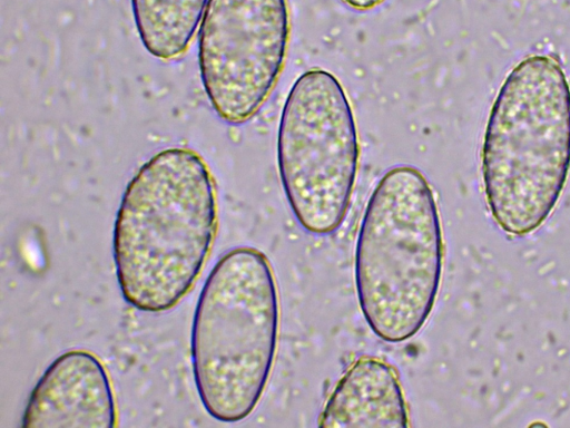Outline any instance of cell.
I'll list each match as a JSON object with an SVG mask.
<instances>
[{
	"label": "cell",
	"mask_w": 570,
	"mask_h": 428,
	"mask_svg": "<svg viewBox=\"0 0 570 428\" xmlns=\"http://www.w3.org/2000/svg\"><path fill=\"white\" fill-rule=\"evenodd\" d=\"M384 0H343L350 8L358 11H367L374 9Z\"/></svg>",
	"instance_id": "obj_10"
},
{
	"label": "cell",
	"mask_w": 570,
	"mask_h": 428,
	"mask_svg": "<svg viewBox=\"0 0 570 428\" xmlns=\"http://www.w3.org/2000/svg\"><path fill=\"white\" fill-rule=\"evenodd\" d=\"M279 313L275 274L262 251L237 246L216 261L190 329L193 378L213 419L238 422L257 407L276 358Z\"/></svg>",
	"instance_id": "obj_4"
},
{
	"label": "cell",
	"mask_w": 570,
	"mask_h": 428,
	"mask_svg": "<svg viewBox=\"0 0 570 428\" xmlns=\"http://www.w3.org/2000/svg\"><path fill=\"white\" fill-rule=\"evenodd\" d=\"M277 167L287 204L314 235L340 228L360 166L354 111L341 81L312 68L292 85L277 130Z\"/></svg>",
	"instance_id": "obj_5"
},
{
	"label": "cell",
	"mask_w": 570,
	"mask_h": 428,
	"mask_svg": "<svg viewBox=\"0 0 570 428\" xmlns=\"http://www.w3.org/2000/svg\"><path fill=\"white\" fill-rule=\"evenodd\" d=\"M24 428H114L117 406L102 361L85 349L56 357L33 386L21 418Z\"/></svg>",
	"instance_id": "obj_7"
},
{
	"label": "cell",
	"mask_w": 570,
	"mask_h": 428,
	"mask_svg": "<svg viewBox=\"0 0 570 428\" xmlns=\"http://www.w3.org/2000/svg\"><path fill=\"white\" fill-rule=\"evenodd\" d=\"M570 171V84L560 62L530 55L505 76L481 149L489 211L505 233L523 236L556 208Z\"/></svg>",
	"instance_id": "obj_2"
},
{
	"label": "cell",
	"mask_w": 570,
	"mask_h": 428,
	"mask_svg": "<svg viewBox=\"0 0 570 428\" xmlns=\"http://www.w3.org/2000/svg\"><path fill=\"white\" fill-rule=\"evenodd\" d=\"M291 36L287 0H208L198 29L206 97L228 124L261 109L285 66Z\"/></svg>",
	"instance_id": "obj_6"
},
{
	"label": "cell",
	"mask_w": 570,
	"mask_h": 428,
	"mask_svg": "<svg viewBox=\"0 0 570 428\" xmlns=\"http://www.w3.org/2000/svg\"><path fill=\"white\" fill-rule=\"evenodd\" d=\"M208 0H130L138 37L160 60L183 56L200 25Z\"/></svg>",
	"instance_id": "obj_9"
},
{
	"label": "cell",
	"mask_w": 570,
	"mask_h": 428,
	"mask_svg": "<svg viewBox=\"0 0 570 428\" xmlns=\"http://www.w3.org/2000/svg\"><path fill=\"white\" fill-rule=\"evenodd\" d=\"M217 227L216 185L205 159L186 147L149 157L126 185L114 223L125 302L147 313L177 305L199 278Z\"/></svg>",
	"instance_id": "obj_1"
},
{
	"label": "cell",
	"mask_w": 570,
	"mask_h": 428,
	"mask_svg": "<svg viewBox=\"0 0 570 428\" xmlns=\"http://www.w3.org/2000/svg\"><path fill=\"white\" fill-rule=\"evenodd\" d=\"M321 428H406L409 407L397 371L385 360L363 356L341 376L318 417Z\"/></svg>",
	"instance_id": "obj_8"
},
{
	"label": "cell",
	"mask_w": 570,
	"mask_h": 428,
	"mask_svg": "<svg viewBox=\"0 0 570 428\" xmlns=\"http://www.w3.org/2000/svg\"><path fill=\"white\" fill-rule=\"evenodd\" d=\"M443 265L432 185L412 165L389 168L368 197L354 250L355 291L370 330L389 343L415 337L434 309Z\"/></svg>",
	"instance_id": "obj_3"
}]
</instances>
